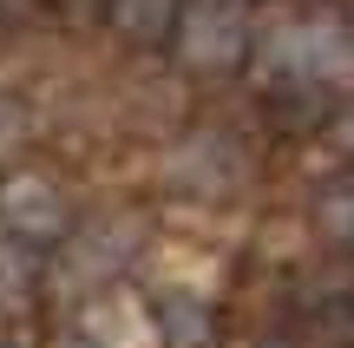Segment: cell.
<instances>
[{
  "instance_id": "1",
  "label": "cell",
  "mask_w": 354,
  "mask_h": 348,
  "mask_svg": "<svg viewBox=\"0 0 354 348\" xmlns=\"http://www.w3.org/2000/svg\"><path fill=\"white\" fill-rule=\"evenodd\" d=\"M250 46V13L236 0H197L184 13V59L190 66H230Z\"/></svg>"
},
{
  "instance_id": "2",
  "label": "cell",
  "mask_w": 354,
  "mask_h": 348,
  "mask_svg": "<svg viewBox=\"0 0 354 348\" xmlns=\"http://www.w3.org/2000/svg\"><path fill=\"white\" fill-rule=\"evenodd\" d=\"M86 348H158V329L131 296H105L86 315Z\"/></svg>"
},
{
  "instance_id": "3",
  "label": "cell",
  "mask_w": 354,
  "mask_h": 348,
  "mask_svg": "<svg viewBox=\"0 0 354 348\" xmlns=\"http://www.w3.org/2000/svg\"><path fill=\"white\" fill-rule=\"evenodd\" d=\"M7 223L20 237H59L66 230V204H59V191L53 184H39V178H20V184H7Z\"/></svg>"
},
{
  "instance_id": "4",
  "label": "cell",
  "mask_w": 354,
  "mask_h": 348,
  "mask_svg": "<svg viewBox=\"0 0 354 348\" xmlns=\"http://www.w3.org/2000/svg\"><path fill=\"white\" fill-rule=\"evenodd\" d=\"M282 59L289 66H302V73H342L348 66V46H342V33H335V26H289V39H282Z\"/></svg>"
},
{
  "instance_id": "5",
  "label": "cell",
  "mask_w": 354,
  "mask_h": 348,
  "mask_svg": "<svg viewBox=\"0 0 354 348\" xmlns=\"http://www.w3.org/2000/svg\"><path fill=\"white\" fill-rule=\"evenodd\" d=\"M118 26H125L131 39H158L165 33V20H171V0H118Z\"/></svg>"
},
{
  "instance_id": "6",
  "label": "cell",
  "mask_w": 354,
  "mask_h": 348,
  "mask_svg": "<svg viewBox=\"0 0 354 348\" xmlns=\"http://www.w3.org/2000/svg\"><path fill=\"white\" fill-rule=\"evenodd\" d=\"M66 348H86V342H66Z\"/></svg>"
}]
</instances>
